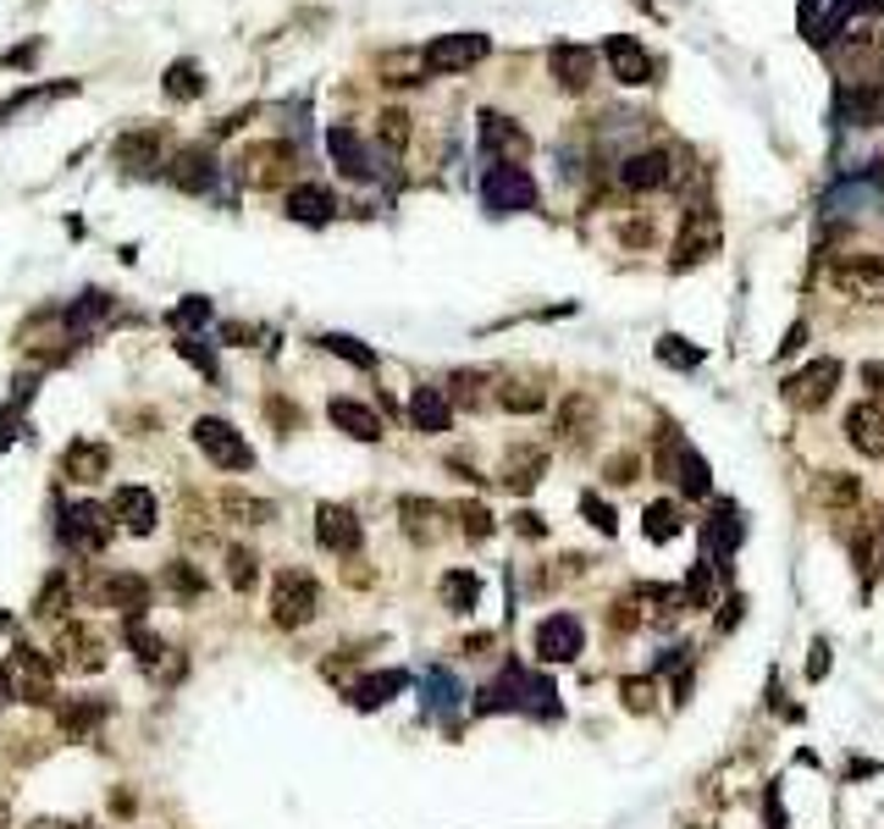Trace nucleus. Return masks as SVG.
I'll list each match as a JSON object with an SVG mask.
<instances>
[{"instance_id": "obj_1", "label": "nucleus", "mask_w": 884, "mask_h": 829, "mask_svg": "<svg viewBox=\"0 0 884 829\" xmlns=\"http://www.w3.org/2000/svg\"><path fill=\"white\" fill-rule=\"evenodd\" d=\"M315 609H321L315 575L310 569H277V580H272V620L283 630H299V625L315 620Z\"/></svg>"}, {"instance_id": "obj_2", "label": "nucleus", "mask_w": 884, "mask_h": 829, "mask_svg": "<svg viewBox=\"0 0 884 829\" xmlns=\"http://www.w3.org/2000/svg\"><path fill=\"white\" fill-rule=\"evenodd\" d=\"M12 692L34 708H50L56 702V658H45L39 647H12Z\"/></svg>"}, {"instance_id": "obj_3", "label": "nucleus", "mask_w": 884, "mask_h": 829, "mask_svg": "<svg viewBox=\"0 0 884 829\" xmlns=\"http://www.w3.org/2000/svg\"><path fill=\"white\" fill-rule=\"evenodd\" d=\"M194 443H200V454H205L211 465H222V470H249V465H254V448L238 437V426L216 421V414L194 421Z\"/></svg>"}, {"instance_id": "obj_4", "label": "nucleus", "mask_w": 884, "mask_h": 829, "mask_svg": "<svg viewBox=\"0 0 884 829\" xmlns=\"http://www.w3.org/2000/svg\"><path fill=\"white\" fill-rule=\"evenodd\" d=\"M56 670H77V675H95L100 663H106V641L100 630H88V625H61L56 630Z\"/></svg>"}, {"instance_id": "obj_5", "label": "nucleus", "mask_w": 884, "mask_h": 829, "mask_svg": "<svg viewBox=\"0 0 884 829\" xmlns=\"http://www.w3.org/2000/svg\"><path fill=\"white\" fill-rule=\"evenodd\" d=\"M487 50H492L487 34H442V39L426 45V67H431V72H465V67H476Z\"/></svg>"}, {"instance_id": "obj_6", "label": "nucleus", "mask_w": 884, "mask_h": 829, "mask_svg": "<svg viewBox=\"0 0 884 829\" xmlns=\"http://www.w3.org/2000/svg\"><path fill=\"white\" fill-rule=\"evenodd\" d=\"M315 542H321L326 553H360L366 526H360V515L343 509V504H321V509H315Z\"/></svg>"}, {"instance_id": "obj_7", "label": "nucleus", "mask_w": 884, "mask_h": 829, "mask_svg": "<svg viewBox=\"0 0 884 829\" xmlns=\"http://www.w3.org/2000/svg\"><path fill=\"white\" fill-rule=\"evenodd\" d=\"M111 520H117L128 537H150V531L160 526V504H155V492H144V486H117V497H111Z\"/></svg>"}, {"instance_id": "obj_8", "label": "nucleus", "mask_w": 884, "mask_h": 829, "mask_svg": "<svg viewBox=\"0 0 884 829\" xmlns=\"http://www.w3.org/2000/svg\"><path fill=\"white\" fill-rule=\"evenodd\" d=\"M835 382H840V365H835V360H813L802 376L785 382V398H790L796 409H824V404L835 398Z\"/></svg>"}, {"instance_id": "obj_9", "label": "nucleus", "mask_w": 884, "mask_h": 829, "mask_svg": "<svg viewBox=\"0 0 884 829\" xmlns=\"http://www.w3.org/2000/svg\"><path fill=\"white\" fill-rule=\"evenodd\" d=\"M829 283L851 299H884V261L879 255H851V261H835Z\"/></svg>"}, {"instance_id": "obj_10", "label": "nucleus", "mask_w": 884, "mask_h": 829, "mask_svg": "<svg viewBox=\"0 0 884 829\" xmlns=\"http://www.w3.org/2000/svg\"><path fill=\"white\" fill-rule=\"evenodd\" d=\"M719 249V216L714 211H691L685 227H680V243H674V266H696Z\"/></svg>"}, {"instance_id": "obj_11", "label": "nucleus", "mask_w": 884, "mask_h": 829, "mask_svg": "<svg viewBox=\"0 0 884 829\" xmlns=\"http://www.w3.org/2000/svg\"><path fill=\"white\" fill-rule=\"evenodd\" d=\"M61 537H67L77 553H100V548L111 542V509H100V504H77V509L67 515Z\"/></svg>"}, {"instance_id": "obj_12", "label": "nucleus", "mask_w": 884, "mask_h": 829, "mask_svg": "<svg viewBox=\"0 0 884 829\" xmlns=\"http://www.w3.org/2000/svg\"><path fill=\"white\" fill-rule=\"evenodd\" d=\"M548 72H553V83H559L564 95H581L586 83H592V72H597V56L586 45H553L548 50Z\"/></svg>"}, {"instance_id": "obj_13", "label": "nucleus", "mask_w": 884, "mask_h": 829, "mask_svg": "<svg viewBox=\"0 0 884 829\" xmlns=\"http://www.w3.org/2000/svg\"><path fill=\"white\" fill-rule=\"evenodd\" d=\"M95 598H100L106 609H122L128 620H139V609H150V580L133 575V569H111L100 587H95Z\"/></svg>"}, {"instance_id": "obj_14", "label": "nucleus", "mask_w": 884, "mask_h": 829, "mask_svg": "<svg viewBox=\"0 0 884 829\" xmlns=\"http://www.w3.org/2000/svg\"><path fill=\"white\" fill-rule=\"evenodd\" d=\"M846 443L857 448V454H868V459H884V409L879 404H851L846 409Z\"/></svg>"}, {"instance_id": "obj_15", "label": "nucleus", "mask_w": 884, "mask_h": 829, "mask_svg": "<svg viewBox=\"0 0 884 829\" xmlns=\"http://www.w3.org/2000/svg\"><path fill=\"white\" fill-rule=\"evenodd\" d=\"M575 652H581V620H575V614H553V620L537 625V658L570 663Z\"/></svg>"}, {"instance_id": "obj_16", "label": "nucleus", "mask_w": 884, "mask_h": 829, "mask_svg": "<svg viewBox=\"0 0 884 829\" xmlns=\"http://www.w3.org/2000/svg\"><path fill=\"white\" fill-rule=\"evenodd\" d=\"M530 200H537V189H530V178L519 166H492L487 172V205L492 211H525Z\"/></svg>"}, {"instance_id": "obj_17", "label": "nucleus", "mask_w": 884, "mask_h": 829, "mask_svg": "<svg viewBox=\"0 0 884 829\" xmlns=\"http://www.w3.org/2000/svg\"><path fill=\"white\" fill-rule=\"evenodd\" d=\"M602 56H608V67H613V77H619V83H631V89H636V83H647V77H653V61H647V45H636L631 34H613V39L602 45Z\"/></svg>"}, {"instance_id": "obj_18", "label": "nucleus", "mask_w": 884, "mask_h": 829, "mask_svg": "<svg viewBox=\"0 0 884 829\" xmlns=\"http://www.w3.org/2000/svg\"><path fill=\"white\" fill-rule=\"evenodd\" d=\"M326 414H332V426H337V432L360 437V443H382V414H377V409H366L360 398H332V404H326Z\"/></svg>"}, {"instance_id": "obj_19", "label": "nucleus", "mask_w": 884, "mask_h": 829, "mask_svg": "<svg viewBox=\"0 0 884 829\" xmlns=\"http://www.w3.org/2000/svg\"><path fill=\"white\" fill-rule=\"evenodd\" d=\"M409 421H415V432H449L454 426V404H449V393L442 387H415L409 393Z\"/></svg>"}, {"instance_id": "obj_20", "label": "nucleus", "mask_w": 884, "mask_h": 829, "mask_svg": "<svg viewBox=\"0 0 884 829\" xmlns=\"http://www.w3.org/2000/svg\"><path fill=\"white\" fill-rule=\"evenodd\" d=\"M106 470H111V448H106V443H88V437H83V443H72V448L61 454V476L77 481V486L100 481Z\"/></svg>"}, {"instance_id": "obj_21", "label": "nucleus", "mask_w": 884, "mask_h": 829, "mask_svg": "<svg viewBox=\"0 0 884 829\" xmlns=\"http://www.w3.org/2000/svg\"><path fill=\"white\" fill-rule=\"evenodd\" d=\"M619 183H625L631 194L664 189V183H669V155H664V149H642V155H631L625 166H619Z\"/></svg>"}, {"instance_id": "obj_22", "label": "nucleus", "mask_w": 884, "mask_h": 829, "mask_svg": "<svg viewBox=\"0 0 884 829\" xmlns=\"http://www.w3.org/2000/svg\"><path fill=\"white\" fill-rule=\"evenodd\" d=\"M171 183L183 189V194H205V189L216 183V160H211V149L194 144V149L177 155V160H171Z\"/></svg>"}, {"instance_id": "obj_23", "label": "nucleus", "mask_w": 884, "mask_h": 829, "mask_svg": "<svg viewBox=\"0 0 884 829\" xmlns=\"http://www.w3.org/2000/svg\"><path fill=\"white\" fill-rule=\"evenodd\" d=\"M542 470H548V454L542 448H509L503 454V486L509 492H530L542 481Z\"/></svg>"}, {"instance_id": "obj_24", "label": "nucleus", "mask_w": 884, "mask_h": 829, "mask_svg": "<svg viewBox=\"0 0 884 829\" xmlns=\"http://www.w3.org/2000/svg\"><path fill=\"white\" fill-rule=\"evenodd\" d=\"M326 149L337 155V166H343L348 178H371V172H377V166H371V149L360 144V133H354V128H332V133H326Z\"/></svg>"}, {"instance_id": "obj_25", "label": "nucleus", "mask_w": 884, "mask_h": 829, "mask_svg": "<svg viewBox=\"0 0 884 829\" xmlns=\"http://www.w3.org/2000/svg\"><path fill=\"white\" fill-rule=\"evenodd\" d=\"M481 139H487V149H498V155H503V166H514V160L530 149V139H525V133H519L509 117H498V111H487V117H481Z\"/></svg>"}, {"instance_id": "obj_26", "label": "nucleus", "mask_w": 884, "mask_h": 829, "mask_svg": "<svg viewBox=\"0 0 884 829\" xmlns=\"http://www.w3.org/2000/svg\"><path fill=\"white\" fill-rule=\"evenodd\" d=\"M332 211H337L332 189H321V183H299V189H288V216H294V221H326Z\"/></svg>"}, {"instance_id": "obj_27", "label": "nucleus", "mask_w": 884, "mask_h": 829, "mask_svg": "<svg viewBox=\"0 0 884 829\" xmlns=\"http://www.w3.org/2000/svg\"><path fill=\"white\" fill-rule=\"evenodd\" d=\"M437 598H442V609L470 614V609H476V598H481V580H476L470 569H449V575H442V587H437Z\"/></svg>"}, {"instance_id": "obj_28", "label": "nucleus", "mask_w": 884, "mask_h": 829, "mask_svg": "<svg viewBox=\"0 0 884 829\" xmlns=\"http://www.w3.org/2000/svg\"><path fill=\"white\" fill-rule=\"evenodd\" d=\"M592 421H597V404H592L586 393L564 398V409H559V432H564V443H570V448H581V443H586Z\"/></svg>"}, {"instance_id": "obj_29", "label": "nucleus", "mask_w": 884, "mask_h": 829, "mask_svg": "<svg viewBox=\"0 0 884 829\" xmlns=\"http://www.w3.org/2000/svg\"><path fill=\"white\" fill-rule=\"evenodd\" d=\"M117 160L128 166V172H155L160 166V133H128L117 144Z\"/></svg>"}, {"instance_id": "obj_30", "label": "nucleus", "mask_w": 884, "mask_h": 829, "mask_svg": "<svg viewBox=\"0 0 884 829\" xmlns=\"http://www.w3.org/2000/svg\"><path fill=\"white\" fill-rule=\"evenodd\" d=\"M56 724H61V735H67V741H83L88 730L100 724V702H88V697H72V702H61Z\"/></svg>"}, {"instance_id": "obj_31", "label": "nucleus", "mask_w": 884, "mask_h": 829, "mask_svg": "<svg viewBox=\"0 0 884 829\" xmlns=\"http://www.w3.org/2000/svg\"><path fill=\"white\" fill-rule=\"evenodd\" d=\"M166 95H171V100H200V95H205L200 61H171V67H166Z\"/></svg>"}, {"instance_id": "obj_32", "label": "nucleus", "mask_w": 884, "mask_h": 829, "mask_svg": "<svg viewBox=\"0 0 884 829\" xmlns=\"http://www.w3.org/2000/svg\"><path fill=\"white\" fill-rule=\"evenodd\" d=\"M222 509H227L232 520H243V526H265V520L277 515L272 504H265V497H249V492H238V486H227V492H222Z\"/></svg>"}, {"instance_id": "obj_33", "label": "nucleus", "mask_w": 884, "mask_h": 829, "mask_svg": "<svg viewBox=\"0 0 884 829\" xmlns=\"http://www.w3.org/2000/svg\"><path fill=\"white\" fill-rule=\"evenodd\" d=\"M685 459H691V448L680 443V432H669V426H664V437H658V448H653V470H658L664 481H680Z\"/></svg>"}, {"instance_id": "obj_34", "label": "nucleus", "mask_w": 884, "mask_h": 829, "mask_svg": "<svg viewBox=\"0 0 884 829\" xmlns=\"http://www.w3.org/2000/svg\"><path fill=\"white\" fill-rule=\"evenodd\" d=\"M819 497H824V509H857L862 504V486H857V476H846V470H835V476H824V486H819Z\"/></svg>"}, {"instance_id": "obj_35", "label": "nucleus", "mask_w": 884, "mask_h": 829, "mask_svg": "<svg viewBox=\"0 0 884 829\" xmlns=\"http://www.w3.org/2000/svg\"><path fill=\"white\" fill-rule=\"evenodd\" d=\"M106 310H111V293H83V304L77 310H67V326H72V338H83L95 321H106Z\"/></svg>"}, {"instance_id": "obj_36", "label": "nucleus", "mask_w": 884, "mask_h": 829, "mask_svg": "<svg viewBox=\"0 0 884 829\" xmlns=\"http://www.w3.org/2000/svg\"><path fill=\"white\" fill-rule=\"evenodd\" d=\"M398 515H404V531H409L415 542H431V537H437V526H431V520H437V509H431V504H420V497H404V504H398Z\"/></svg>"}, {"instance_id": "obj_37", "label": "nucleus", "mask_w": 884, "mask_h": 829, "mask_svg": "<svg viewBox=\"0 0 884 829\" xmlns=\"http://www.w3.org/2000/svg\"><path fill=\"white\" fill-rule=\"evenodd\" d=\"M128 641H133V652H139V663H144V670H160V636L150 630V625H139V620H128Z\"/></svg>"}, {"instance_id": "obj_38", "label": "nucleus", "mask_w": 884, "mask_h": 829, "mask_svg": "<svg viewBox=\"0 0 884 829\" xmlns=\"http://www.w3.org/2000/svg\"><path fill=\"white\" fill-rule=\"evenodd\" d=\"M166 587H171L177 598H200V592H205V575H200L194 564L177 558V564H166Z\"/></svg>"}, {"instance_id": "obj_39", "label": "nucleus", "mask_w": 884, "mask_h": 829, "mask_svg": "<svg viewBox=\"0 0 884 829\" xmlns=\"http://www.w3.org/2000/svg\"><path fill=\"white\" fill-rule=\"evenodd\" d=\"M498 404L514 409V414H530V409H542V387H530V382H509V387H498Z\"/></svg>"}, {"instance_id": "obj_40", "label": "nucleus", "mask_w": 884, "mask_h": 829, "mask_svg": "<svg viewBox=\"0 0 884 829\" xmlns=\"http://www.w3.org/2000/svg\"><path fill=\"white\" fill-rule=\"evenodd\" d=\"M67 598H72V592H67V580L56 575V580H45V587H39V598H34V614H39V620H56V614L67 609Z\"/></svg>"}, {"instance_id": "obj_41", "label": "nucleus", "mask_w": 884, "mask_h": 829, "mask_svg": "<svg viewBox=\"0 0 884 829\" xmlns=\"http://www.w3.org/2000/svg\"><path fill=\"white\" fill-rule=\"evenodd\" d=\"M674 531H680V509H674V504H653V509H647V537H653V542H669Z\"/></svg>"}, {"instance_id": "obj_42", "label": "nucleus", "mask_w": 884, "mask_h": 829, "mask_svg": "<svg viewBox=\"0 0 884 829\" xmlns=\"http://www.w3.org/2000/svg\"><path fill=\"white\" fill-rule=\"evenodd\" d=\"M227 580H232V592H249L254 587V553L249 548H232L227 553Z\"/></svg>"}, {"instance_id": "obj_43", "label": "nucleus", "mask_w": 884, "mask_h": 829, "mask_svg": "<svg viewBox=\"0 0 884 829\" xmlns=\"http://www.w3.org/2000/svg\"><path fill=\"white\" fill-rule=\"evenodd\" d=\"M481 382H487L481 371H459L442 393H449V404H481Z\"/></svg>"}, {"instance_id": "obj_44", "label": "nucleus", "mask_w": 884, "mask_h": 829, "mask_svg": "<svg viewBox=\"0 0 884 829\" xmlns=\"http://www.w3.org/2000/svg\"><path fill=\"white\" fill-rule=\"evenodd\" d=\"M321 344H326L332 355H343V360H354V365H366V371L377 365V355H371V349H360V344H354V338H343V332H326V338H321Z\"/></svg>"}, {"instance_id": "obj_45", "label": "nucleus", "mask_w": 884, "mask_h": 829, "mask_svg": "<svg viewBox=\"0 0 884 829\" xmlns=\"http://www.w3.org/2000/svg\"><path fill=\"white\" fill-rule=\"evenodd\" d=\"M377 139H382L387 149H404V144H409V117H404V111H382V128H377Z\"/></svg>"}, {"instance_id": "obj_46", "label": "nucleus", "mask_w": 884, "mask_h": 829, "mask_svg": "<svg viewBox=\"0 0 884 829\" xmlns=\"http://www.w3.org/2000/svg\"><path fill=\"white\" fill-rule=\"evenodd\" d=\"M459 531H465L470 542H481V537H492V515H487L481 504H459Z\"/></svg>"}, {"instance_id": "obj_47", "label": "nucleus", "mask_w": 884, "mask_h": 829, "mask_svg": "<svg viewBox=\"0 0 884 829\" xmlns=\"http://www.w3.org/2000/svg\"><path fill=\"white\" fill-rule=\"evenodd\" d=\"M398 686V675H382V681H360L354 686V702L360 708H377V702H387V692Z\"/></svg>"}, {"instance_id": "obj_48", "label": "nucleus", "mask_w": 884, "mask_h": 829, "mask_svg": "<svg viewBox=\"0 0 884 829\" xmlns=\"http://www.w3.org/2000/svg\"><path fill=\"white\" fill-rule=\"evenodd\" d=\"M608 481H613V486H625V481H636V454H619V459L608 465Z\"/></svg>"}, {"instance_id": "obj_49", "label": "nucleus", "mask_w": 884, "mask_h": 829, "mask_svg": "<svg viewBox=\"0 0 884 829\" xmlns=\"http://www.w3.org/2000/svg\"><path fill=\"white\" fill-rule=\"evenodd\" d=\"M586 515H592V526H597L602 537L613 531V509H608V504H597V497H586Z\"/></svg>"}, {"instance_id": "obj_50", "label": "nucleus", "mask_w": 884, "mask_h": 829, "mask_svg": "<svg viewBox=\"0 0 884 829\" xmlns=\"http://www.w3.org/2000/svg\"><path fill=\"white\" fill-rule=\"evenodd\" d=\"M625 702H631V708L642 713V708L653 702V686H647V681H625Z\"/></svg>"}, {"instance_id": "obj_51", "label": "nucleus", "mask_w": 884, "mask_h": 829, "mask_svg": "<svg viewBox=\"0 0 884 829\" xmlns=\"http://www.w3.org/2000/svg\"><path fill=\"white\" fill-rule=\"evenodd\" d=\"M183 355H189V360H194V365H200V371H205V376H211V371H216V360H211V355H205V349H200V338H183Z\"/></svg>"}, {"instance_id": "obj_52", "label": "nucleus", "mask_w": 884, "mask_h": 829, "mask_svg": "<svg viewBox=\"0 0 884 829\" xmlns=\"http://www.w3.org/2000/svg\"><path fill=\"white\" fill-rule=\"evenodd\" d=\"M625 243H631V249L653 243V221H631V227H625Z\"/></svg>"}, {"instance_id": "obj_53", "label": "nucleus", "mask_w": 884, "mask_h": 829, "mask_svg": "<svg viewBox=\"0 0 884 829\" xmlns=\"http://www.w3.org/2000/svg\"><path fill=\"white\" fill-rule=\"evenodd\" d=\"M862 387L868 393H884V365H862Z\"/></svg>"}, {"instance_id": "obj_54", "label": "nucleus", "mask_w": 884, "mask_h": 829, "mask_svg": "<svg viewBox=\"0 0 884 829\" xmlns=\"http://www.w3.org/2000/svg\"><path fill=\"white\" fill-rule=\"evenodd\" d=\"M177 321H183V326H194V321H205V299H194V304H183V310H177Z\"/></svg>"}, {"instance_id": "obj_55", "label": "nucleus", "mask_w": 884, "mask_h": 829, "mask_svg": "<svg viewBox=\"0 0 884 829\" xmlns=\"http://www.w3.org/2000/svg\"><path fill=\"white\" fill-rule=\"evenodd\" d=\"M514 520H519L525 537H542V520H537V515H514Z\"/></svg>"}, {"instance_id": "obj_56", "label": "nucleus", "mask_w": 884, "mask_h": 829, "mask_svg": "<svg viewBox=\"0 0 884 829\" xmlns=\"http://www.w3.org/2000/svg\"><path fill=\"white\" fill-rule=\"evenodd\" d=\"M72 829H95V824H72Z\"/></svg>"}]
</instances>
